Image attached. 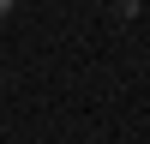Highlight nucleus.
Listing matches in <instances>:
<instances>
[{
  "label": "nucleus",
  "instance_id": "nucleus-1",
  "mask_svg": "<svg viewBox=\"0 0 150 144\" xmlns=\"http://www.w3.org/2000/svg\"><path fill=\"white\" fill-rule=\"evenodd\" d=\"M12 6H18V0H0V18H6V12H12Z\"/></svg>",
  "mask_w": 150,
  "mask_h": 144
}]
</instances>
